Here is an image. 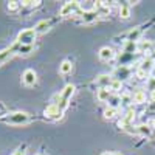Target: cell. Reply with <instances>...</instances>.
I'll list each match as a JSON object with an SVG mask.
<instances>
[{
    "label": "cell",
    "instance_id": "cell-1",
    "mask_svg": "<svg viewBox=\"0 0 155 155\" xmlns=\"http://www.w3.org/2000/svg\"><path fill=\"white\" fill-rule=\"evenodd\" d=\"M33 121V116L28 112H11L0 116V123H5L9 126H25Z\"/></svg>",
    "mask_w": 155,
    "mask_h": 155
},
{
    "label": "cell",
    "instance_id": "cell-2",
    "mask_svg": "<svg viewBox=\"0 0 155 155\" xmlns=\"http://www.w3.org/2000/svg\"><path fill=\"white\" fill-rule=\"evenodd\" d=\"M73 93H74V85H73V84H67L65 87H64L62 92L56 95L54 99H58V101H54L53 104H58V107H59L62 112H65V110L68 109V106H70V101H71Z\"/></svg>",
    "mask_w": 155,
    "mask_h": 155
},
{
    "label": "cell",
    "instance_id": "cell-3",
    "mask_svg": "<svg viewBox=\"0 0 155 155\" xmlns=\"http://www.w3.org/2000/svg\"><path fill=\"white\" fill-rule=\"evenodd\" d=\"M36 37H37V33L34 31V28H27V30H22L17 34L16 42L20 45H34Z\"/></svg>",
    "mask_w": 155,
    "mask_h": 155
},
{
    "label": "cell",
    "instance_id": "cell-4",
    "mask_svg": "<svg viewBox=\"0 0 155 155\" xmlns=\"http://www.w3.org/2000/svg\"><path fill=\"white\" fill-rule=\"evenodd\" d=\"M64 113L65 112H62L59 107H58V104H48L47 107H45V110H44V115H45V118H48V120H53V121H58V120H61L62 116H64Z\"/></svg>",
    "mask_w": 155,
    "mask_h": 155
},
{
    "label": "cell",
    "instance_id": "cell-5",
    "mask_svg": "<svg viewBox=\"0 0 155 155\" xmlns=\"http://www.w3.org/2000/svg\"><path fill=\"white\" fill-rule=\"evenodd\" d=\"M16 54H17V45H16V42L12 45H9V47H6V48H3L2 51H0V67H2L5 62H8L12 56H16Z\"/></svg>",
    "mask_w": 155,
    "mask_h": 155
},
{
    "label": "cell",
    "instance_id": "cell-6",
    "mask_svg": "<svg viewBox=\"0 0 155 155\" xmlns=\"http://www.w3.org/2000/svg\"><path fill=\"white\" fill-rule=\"evenodd\" d=\"M137 68L141 70V71H144V73H147V74H152V71L155 68V59H152L150 56H146L144 59H141L138 62V67Z\"/></svg>",
    "mask_w": 155,
    "mask_h": 155
},
{
    "label": "cell",
    "instance_id": "cell-7",
    "mask_svg": "<svg viewBox=\"0 0 155 155\" xmlns=\"http://www.w3.org/2000/svg\"><path fill=\"white\" fill-rule=\"evenodd\" d=\"M78 9H79V2H67L65 5L61 8L59 16L61 17H70V16L74 14Z\"/></svg>",
    "mask_w": 155,
    "mask_h": 155
},
{
    "label": "cell",
    "instance_id": "cell-8",
    "mask_svg": "<svg viewBox=\"0 0 155 155\" xmlns=\"http://www.w3.org/2000/svg\"><path fill=\"white\" fill-rule=\"evenodd\" d=\"M132 76V68L129 67V65H121V67H118L115 70V74H113V79H116V81H126V79H129V78Z\"/></svg>",
    "mask_w": 155,
    "mask_h": 155
},
{
    "label": "cell",
    "instance_id": "cell-9",
    "mask_svg": "<svg viewBox=\"0 0 155 155\" xmlns=\"http://www.w3.org/2000/svg\"><path fill=\"white\" fill-rule=\"evenodd\" d=\"M113 82V76H109V74H99L96 79H95V85L99 88H110Z\"/></svg>",
    "mask_w": 155,
    "mask_h": 155
},
{
    "label": "cell",
    "instance_id": "cell-10",
    "mask_svg": "<svg viewBox=\"0 0 155 155\" xmlns=\"http://www.w3.org/2000/svg\"><path fill=\"white\" fill-rule=\"evenodd\" d=\"M22 81H23L25 85H34V84L37 82V74H36V71L31 70V68L25 70L23 74H22Z\"/></svg>",
    "mask_w": 155,
    "mask_h": 155
},
{
    "label": "cell",
    "instance_id": "cell-11",
    "mask_svg": "<svg viewBox=\"0 0 155 155\" xmlns=\"http://www.w3.org/2000/svg\"><path fill=\"white\" fill-rule=\"evenodd\" d=\"M51 23H53V20H50V19H42V20H39L36 23V27H34V31L37 34H45L50 28H51Z\"/></svg>",
    "mask_w": 155,
    "mask_h": 155
},
{
    "label": "cell",
    "instance_id": "cell-12",
    "mask_svg": "<svg viewBox=\"0 0 155 155\" xmlns=\"http://www.w3.org/2000/svg\"><path fill=\"white\" fill-rule=\"evenodd\" d=\"M99 59L104 61V62H109V61H113L115 59V51L110 48V47H102L98 53Z\"/></svg>",
    "mask_w": 155,
    "mask_h": 155
},
{
    "label": "cell",
    "instance_id": "cell-13",
    "mask_svg": "<svg viewBox=\"0 0 155 155\" xmlns=\"http://www.w3.org/2000/svg\"><path fill=\"white\" fill-rule=\"evenodd\" d=\"M99 19V12L98 11H92V12H82L81 14V23L84 25H90Z\"/></svg>",
    "mask_w": 155,
    "mask_h": 155
},
{
    "label": "cell",
    "instance_id": "cell-14",
    "mask_svg": "<svg viewBox=\"0 0 155 155\" xmlns=\"http://www.w3.org/2000/svg\"><path fill=\"white\" fill-rule=\"evenodd\" d=\"M132 99H134L135 104H144V102L147 101V95H146L144 90L138 88V90H135V92L132 93Z\"/></svg>",
    "mask_w": 155,
    "mask_h": 155
},
{
    "label": "cell",
    "instance_id": "cell-15",
    "mask_svg": "<svg viewBox=\"0 0 155 155\" xmlns=\"http://www.w3.org/2000/svg\"><path fill=\"white\" fill-rule=\"evenodd\" d=\"M112 90L110 88H99L96 92V98L99 102H109V99L112 98Z\"/></svg>",
    "mask_w": 155,
    "mask_h": 155
},
{
    "label": "cell",
    "instance_id": "cell-16",
    "mask_svg": "<svg viewBox=\"0 0 155 155\" xmlns=\"http://www.w3.org/2000/svg\"><path fill=\"white\" fill-rule=\"evenodd\" d=\"M152 130L153 129L150 127V124H140L137 127V134H140L141 137H146V138H152Z\"/></svg>",
    "mask_w": 155,
    "mask_h": 155
},
{
    "label": "cell",
    "instance_id": "cell-17",
    "mask_svg": "<svg viewBox=\"0 0 155 155\" xmlns=\"http://www.w3.org/2000/svg\"><path fill=\"white\" fill-rule=\"evenodd\" d=\"M16 45H17V54L19 56L30 54V53H33V51H34V45H20L17 42H16Z\"/></svg>",
    "mask_w": 155,
    "mask_h": 155
},
{
    "label": "cell",
    "instance_id": "cell-18",
    "mask_svg": "<svg viewBox=\"0 0 155 155\" xmlns=\"http://www.w3.org/2000/svg\"><path fill=\"white\" fill-rule=\"evenodd\" d=\"M79 9L82 12L96 11V2H79Z\"/></svg>",
    "mask_w": 155,
    "mask_h": 155
},
{
    "label": "cell",
    "instance_id": "cell-19",
    "mask_svg": "<svg viewBox=\"0 0 155 155\" xmlns=\"http://www.w3.org/2000/svg\"><path fill=\"white\" fill-rule=\"evenodd\" d=\"M71 70H73V64L70 61H64L59 65V73L61 74H68V73H71Z\"/></svg>",
    "mask_w": 155,
    "mask_h": 155
},
{
    "label": "cell",
    "instance_id": "cell-20",
    "mask_svg": "<svg viewBox=\"0 0 155 155\" xmlns=\"http://www.w3.org/2000/svg\"><path fill=\"white\" fill-rule=\"evenodd\" d=\"M130 5H127V3H123L121 6H120V17L121 19H124V20H127L129 17H130Z\"/></svg>",
    "mask_w": 155,
    "mask_h": 155
},
{
    "label": "cell",
    "instance_id": "cell-21",
    "mask_svg": "<svg viewBox=\"0 0 155 155\" xmlns=\"http://www.w3.org/2000/svg\"><path fill=\"white\" fill-rule=\"evenodd\" d=\"M109 107L110 109H118V107H121V98H120V95H112V98L109 99Z\"/></svg>",
    "mask_w": 155,
    "mask_h": 155
},
{
    "label": "cell",
    "instance_id": "cell-22",
    "mask_svg": "<svg viewBox=\"0 0 155 155\" xmlns=\"http://www.w3.org/2000/svg\"><path fill=\"white\" fill-rule=\"evenodd\" d=\"M22 8V2H16V0H11V2H8L6 5V9L9 12H19Z\"/></svg>",
    "mask_w": 155,
    "mask_h": 155
},
{
    "label": "cell",
    "instance_id": "cell-23",
    "mask_svg": "<svg viewBox=\"0 0 155 155\" xmlns=\"http://www.w3.org/2000/svg\"><path fill=\"white\" fill-rule=\"evenodd\" d=\"M120 98H121V106H130L134 102L130 93H123V95H120Z\"/></svg>",
    "mask_w": 155,
    "mask_h": 155
},
{
    "label": "cell",
    "instance_id": "cell-24",
    "mask_svg": "<svg viewBox=\"0 0 155 155\" xmlns=\"http://www.w3.org/2000/svg\"><path fill=\"white\" fill-rule=\"evenodd\" d=\"M115 116H116V110H115V109L107 107V109L104 110V118H106V120H113Z\"/></svg>",
    "mask_w": 155,
    "mask_h": 155
},
{
    "label": "cell",
    "instance_id": "cell-25",
    "mask_svg": "<svg viewBox=\"0 0 155 155\" xmlns=\"http://www.w3.org/2000/svg\"><path fill=\"white\" fill-rule=\"evenodd\" d=\"M121 88H123V82L113 79V82H112V85H110V90H112V92H116V93H118Z\"/></svg>",
    "mask_w": 155,
    "mask_h": 155
},
{
    "label": "cell",
    "instance_id": "cell-26",
    "mask_svg": "<svg viewBox=\"0 0 155 155\" xmlns=\"http://www.w3.org/2000/svg\"><path fill=\"white\" fill-rule=\"evenodd\" d=\"M146 85H147V90H149V92H155V78L149 76L147 81H146Z\"/></svg>",
    "mask_w": 155,
    "mask_h": 155
},
{
    "label": "cell",
    "instance_id": "cell-27",
    "mask_svg": "<svg viewBox=\"0 0 155 155\" xmlns=\"http://www.w3.org/2000/svg\"><path fill=\"white\" fill-rule=\"evenodd\" d=\"M25 150H27V144H23V146H20L14 153H12V155H25Z\"/></svg>",
    "mask_w": 155,
    "mask_h": 155
},
{
    "label": "cell",
    "instance_id": "cell-28",
    "mask_svg": "<svg viewBox=\"0 0 155 155\" xmlns=\"http://www.w3.org/2000/svg\"><path fill=\"white\" fill-rule=\"evenodd\" d=\"M150 101L155 102V92H150Z\"/></svg>",
    "mask_w": 155,
    "mask_h": 155
},
{
    "label": "cell",
    "instance_id": "cell-29",
    "mask_svg": "<svg viewBox=\"0 0 155 155\" xmlns=\"http://www.w3.org/2000/svg\"><path fill=\"white\" fill-rule=\"evenodd\" d=\"M150 127H152V129H153V130H155V118H153V120L150 121Z\"/></svg>",
    "mask_w": 155,
    "mask_h": 155
},
{
    "label": "cell",
    "instance_id": "cell-30",
    "mask_svg": "<svg viewBox=\"0 0 155 155\" xmlns=\"http://www.w3.org/2000/svg\"><path fill=\"white\" fill-rule=\"evenodd\" d=\"M101 155H115V152H102Z\"/></svg>",
    "mask_w": 155,
    "mask_h": 155
},
{
    "label": "cell",
    "instance_id": "cell-31",
    "mask_svg": "<svg viewBox=\"0 0 155 155\" xmlns=\"http://www.w3.org/2000/svg\"><path fill=\"white\" fill-rule=\"evenodd\" d=\"M36 155H42V153H36Z\"/></svg>",
    "mask_w": 155,
    "mask_h": 155
}]
</instances>
